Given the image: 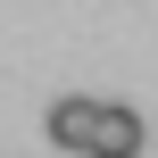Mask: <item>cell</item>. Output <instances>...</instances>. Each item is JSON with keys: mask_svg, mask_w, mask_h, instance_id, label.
<instances>
[{"mask_svg": "<svg viewBox=\"0 0 158 158\" xmlns=\"http://www.w3.org/2000/svg\"><path fill=\"white\" fill-rule=\"evenodd\" d=\"M142 108L125 100H92V133H83V158H142Z\"/></svg>", "mask_w": 158, "mask_h": 158, "instance_id": "1", "label": "cell"}, {"mask_svg": "<svg viewBox=\"0 0 158 158\" xmlns=\"http://www.w3.org/2000/svg\"><path fill=\"white\" fill-rule=\"evenodd\" d=\"M83 133H92V92H67V100H50V142L83 158Z\"/></svg>", "mask_w": 158, "mask_h": 158, "instance_id": "2", "label": "cell"}]
</instances>
